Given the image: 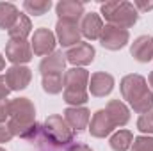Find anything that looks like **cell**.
Here are the masks:
<instances>
[{
    "label": "cell",
    "mask_w": 153,
    "mask_h": 151,
    "mask_svg": "<svg viewBox=\"0 0 153 151\" xmlns=\"http://www.w3.org/2000/svg\"><path fill=\"white\" fill-rule=\"evenodd\" d=\"M7 126L13 135H18L27 141H34L41 133V126L36 124V107L29 98L11 100Z\"/></svg>",
    "instance_id": "6da1fadb"
},
{
    "label": "cell",
    "mask_w": 153,
    "mask_h": 151,
    "mask_svg": "<svg viewBox=\"0 0 153 151\" xmlns=\"http://www.w3.org/2000/svg\"><path fill=\"white\" fill-rule=\"evenodd\" d=\"M121 96L128 101V105L137 114H146L153 110V91H150L146 78L141 75H126L123 76L121 84Z\"/></svg>",
    "instance_id": "7a4b0ae2"
},
{
    "label": "cell",
    "mask_w": 153,
    "mask_h": 151,
    "mask_svg": "<svg viewBox=\"0 0 153 151\" xmlns=\"http://www.w3.org/2000/svg\"><path fill=\"white\" fill-rule=\"evenodd\" d=\"M64 91L62 98L70 107H82L87 103V85H89V73L84 68H71L64 71Z\"/></svg>",
    "instance_id": "3957f363"
},
{
    "label": "cell",
    "mask_w": 153,
    "mask_h": 151,
    "mask_svg": "<svg viewBox=\"0 0 153 151\" xmlns=\"http://www.w3.org/2000/svg\"><path fill=\"white\" fill-rule=\"evenodd\" d=\"M102 16L105 18L107 25H116L121 29H130L137 23L139 20V11L134 7L132 2H125V0H114V2H105L100 7Z\"/></svg>",
    "instance_id": "277c9868"
},
{
    "label": "cell",
    "mask_w": 153,
    "mask_h": 151,
    "mask_svg": "<svg viewBox=\"0 0 153 151\" xmlns=\"http://www.w3.org/2000/svg\"><path fill=\"white\" fill-rule=\"evenodd\" d=\"M41 137L45 142H48L52 148H62L73 142V130L66 123L62 115H48L41 126Z\"/></svg>",
    "instance_id": "5b68a950"
},
{
    "label": "cell",
    "mask_w": 153,
    "mask_h": 151,
    "mask_svg": "<svg viewBox=\"0 0 153 151\" xmlns=\"http://www.w3.org/2000/svg\"><path fill=\"white\" fill-rule=\"evenodd\" d=\"M55 44H57V38L52 30L41 27L36 29L32 32V38H30V48H32V53L39 55V57H46L50 53L55 52Z\"/></svg>",
    "instance_id": "8992f818"
},
{
    "label": "cell",
    "mask_w": 153,
    "mask_h": 151,
    "mask_svg": "<svg viewBox=\"0 0 153 151\" xmlns=\"http://www.w3.org/2000/svg\"><path fill=\"white\" fill-rule=\"evenodd\" d=\"M114 128H117V124L107 109L96 110L91 119V124H89V132L96 139H105L107 135H111L114 132Z\"/></svg>",
    "instance_id": "52a82bcc"
},
{
    "label": "cell",
    "mask_w": 153,
    "mask_h": 151,
    "mask_svg": "<svg viewBox=\"0 0 153 151\" xmlns=\"http://www.w3.org/2000/svg\"><path fill=\"white\" fill-rule=\"evenodd\" d=\"M32 48L30 43L27 41H14L9 39V43L5 44V59L9 62H13V66H23L27 62L32 61Z\"/></svg>",
    "instance_id": "ba28073f"
},
{
    "label": "cell",
    "mask_w": 153,
    "mask_h": 151,
    "mask_svg": "<svg viewBox=\"0 0 153 151\" xmlns=\"http://www.w3.org/2000/svg\"><path fill=\"white\" fill-rule=\"evenodd\" d=\"M130 39V34L126 29H121V27H116V25H103V30H102V36H100V43L103 48L107 50H121Z\"/></svg>",
    "instance_id": "9c48e42d"
},
{
    "label": "cell",
    "mask_w": 153,
    "mask_h": 151,
    "mask_svg": "<svg viewBox=\"0 0 153 151\" xmlns=\"http://www.w3.org/2000/svg\"><path fill=\"white\" fill-rule=\"evenodd\" d=\"M80 27L78 23H70V21H62L59 20L55 25V38L59 41L61 46L64 48H71L80 43Z\"/></svg>",
    "instance_id": "30bf717a"
},
{
    "label": "cell",
    "mask_w": 153,
    "mask_h": 151,
    "mask_svg": "<svg viewBox=\"0 0 153 151\" xmlns=\"http://www.w3.org/2000/svg\"><path fill=\"white\" fill-rule=\"evenodd\" d=\"M64 55H66V61H68V62H71L75 68H78V66H87V64H91V62L94 61L96 52H94L93 44L80 41L78 44L71 46Z\"/></svg>",
    "instance_id": "8fae6325"
},
{
    "label": "cell",
    "mask_w": 153,
    "mask_h": 151,
    "mask_svg": "<svg viewBox=\"0 0 153 151\" xmlns=\"http://www.w3.org/2000/svg\"><path fill=\"white\" fill-rule=\"evenodd\" d=\"M5 82L11 91H23L32 80V71L27 66H11L5 70Z\"/></svg>",
    "instance_id": "7c38bea8"
},
{
    "label": "cell",
    "mask_w": 153,
    "mask_h": 151,
    "mask_svg": "<svg viewBox=\"0 0 153 151\" xmlns=\"http://www.w3.org/2000/svg\"><path fill=\"white\" fill-rule=\"evenodd\" d=\"M114 89V76L105 73V71H96L89 76V85L87 91L96 96V98H103L107 94H111Z\"/></svg>",
    "instance_id": "4fadbf2b"
},
{
    "label": "cell",
    "mask_w": 153,
    "mask_h": 151,
    "mask_svg": "<svg viewBox=\"0 0 153 151\" xmlns=\"http://www.w3.org/2000/svg\"><path fill=\"white\" fill-rule=\"evenodd\" d=\"M55 13L59 16V20L62 21H70V23H80L84 13V4L78 0H61L55 5Z\"/></svg>",
    "instance_id": "5bb4252c"
},
{
    "label": "cell",
    "mask_w": 153,
    "mask_h": 151,
    "mask_svg": "<svg viewBox=\"0 0 153 151\" xmlns=\"http://www.w3.org/2000/svg\"><path fill=\"white\" fill-rule=\"evenodd\" d=\"M80 27V34L85 39H100L102 36V30H103V21H102V16L96 14V13H85L78 23Z\"/></svg>",
    "instance_id": "9a60e30c"
},
{
    "label": "cell",
    "mask_w": 153,
    "mask_h": 151,
    "mask_svg": "<svg viewBox=\"0 0 153 151\" xmlns=\"http://www.w3.org/2000/svg\"><path fill=\"white\" fill-rule=\"evenodd\" d=\"M64 119H66V123L70 124V128L73 132H82L89 124L91 112L85 107H68L64 110Z\"/></svg>",
    "instance_id": "2e32d148"
},
{
    "label": "cell",
    "mask_w": 153,
    "mask_h": 151,
    "mask_svg": "<svg viewBox=\"0 0 153 151\" xmlns=\"http://www.w3.org/2000/svg\"><path fill=\"white\" fill-rule=\"evenodd\" d=\"M66 55L62 52H53L50 55H46L41 64H39V71L41 75H62L64 68H66Z\"/></svg>",
    "instance_id": "e0dca14e"
},
{
    "label": "cell",
    "mask_w": 153,
    "mask_h": 151,
    "mask_svg": "<svg viewBox=\"0 0 153 151\" xmlns=\"http://www.w3.org/2000/svg\"><path fill=\"white\" fill-rule=\"evenodd\" d=\"M130 53L139 62H150L153 59V38L152 36H139L132 43Z\"/></svg>",
    "instance_id": "ac0fdd59"
},
{
    "label": "cell",
    "mask_w": 153,
    "mask_h": 151,
    "mask_svg": "<svg viewBox=\"0 0 153 151\" xmlns=\"http://www.w3.org/2000/svg\"><path fill=\"white\" fill-rule=\"evenodd\" d=\"M9 38L14 39V41H27V38L32 34V23H30V18L27 14H22L18 16L16 23L7 30Z\"/></svg>",
    "instance_id": "d6986e66"
},
{
    "label": "cell",
    "mask_w": 153,
    "mask_h": 151,
    "mask_svg": "<svg viewBox=\"0 0 153 151\" xmlns=\"http://www.w3.org/2000/svg\"><path fill=\"white\" fill-rule=\"evenodd\" d=\"M20 16V11L11 2H0V29L9 30Z\"/></svg>",
    "instance_id": "ffe728a7"
},
{
    "label": "cell",
    "mask_w": 153,
    "mask_h": 151,
    "mask_svg": "<svg viewBox=\"0 0 153 151\" xmlns=\"http://www.w3.org/2000/svg\"><path fill=\"white\" fill-rule=\"evenodd\" d=\"M105 109H107V110L111 112V115L114 117V121H116L117 126H125V124L130 121V110H128V107H126L123 101H119V100H111Z\"/></svg>",
    "instance_id": "44dd1931"
},
{
    "label": "cell",
    "mask_w": 153,
    "mask_h": 151,
    "mask_svg": "<svg viewBox=\"0 0 153 151\" xmlns=\"http://www.w3.org/2000/svg\"><path fill=\"white\" fill-rule=\"evenodd\" d=\"M134 142V133L130 130H119L111 137L109 144L114 151H128Z\"/></svg>",
    "instance_id": "7402d4cb"
},
{
    "label": "cell",
    "mask_w": 153,
    "mask_h": 151,
    "mask_svg": "<svg viewBox=\"0 0 153 151\" xmlns=\"http://www.w3.org/2000/svg\"><path fill=\"white\" fill-rule=\"evenodd\" d=\"M64 75H45L43 76V89L48 94H59L64 91Z\"/></svg>",
    "instance_id": "603a6c76"
},
{
    "label": "cell",
    "mask_w": 153,
    "mask_h": 151,
    "mask_svg": "<svg viewBox=\"0 0 153 151\" xmlns=\"http://www.w3.org/2000/svg\"><path fill=\"white\" fill-rule=\"evenodd\" d=\"M50 7H52L50 0H25L23 2V9L34 16H43L45 13L50 11Z\"/></svg>",
    "instance_id": "cb8c5ba5"
},
{
    "label": "cell",
    "mask_w": 153,
    "mask_h": 151,
    "mask_svg": "<svg viewBox=\"0 0 153 151\" xmlns=\"http://www.w3.org/2000/svg\"><path fill=\"white\" fill-rule=\"evenodd\" d=\"M137 130L143 132V133L153 135V110L139 115V119H137Z\"/></svg>",
    "instance_id": "d4e9b609"
},
{
    "label": "cell",
    "mask_w": 153,
    "mask_h": 151,
    "mask_svg": "<svg viewBox=\"0 0 153 151\" xmlns=\"http://www.w3.org/2000/svg\"><path fill=\"white\" fill-rule=\"evenodd\" d=\"M132 151H153V137L150 135H139L134 139L132 146H130Z\"/></svg>",
    "instance_id": "484cf974"
},
{
    "label": "cell",
    "mask_w": 153,
    "mask_h": 151,
    "mask_svg": "<svg viewBox=\"0 0 153 151\" xmlns=\"http://www.w3.org/2000/svg\"><path fill=\"white\" fill-rule=\"evenodd\" d=\"M9 105H11V100L7 98L0 100V124L5 123V119H9Z\"/></svg>",
    "instance_id": "4316f807"
},
{
    "label": "cell",
    "mask_w": 153,
    "mask_h": 151,
    "mask_svg": "<svg viewBox=\"0 0 153 151\" xmlns=\"http://www.w3.org/2000/svg\"><path fill=\"white\" fill-rule=\"evenodd\" d=\"M13 137H14V135H13V132L9 130V126H7V124H0V144L9 142Z\"/></svg>",
    "instance_id": "83f0119b"
},
{
    "label": "cell",
    "mask_w": 153,
    "mask_h": 151,
    "mask_svg": "<svg viewBox=\"0 0 153 151\" xmlns=\"http://www.w3.org/2000/svg\"><path fill=\"white\" fill-rule=\"evenodd\" d=\"M134 7H135L137 11H143V13H146V11H152V9H153V0H152V2L135 0V2H134Z\"/></svg>",
    "instance_id": "f1b7e54d"
},
{
    "label": "cell",
    "mask_w": 153,
    "mask_h": 151,
    "mask_svg": "<svg viewBox=\"0 0 153 151\" xmlns=\"http://www.w3.org/2000/svg\"><path fill=\"white\" fill-rule=\"evenodd\" d=\"M11 93V89L7 87V82H5V76L0 75V100L2 98H7V94Z\"/></svg>",
    "instance_id": "f546056e"
},
{
    "label": "cell",
    "mask_w": 153,
    "mask_h": 151,
    "mask_svg": "<svg viewBox=\"0 0 153 151\" xmlns=\"http://www.w3.org/2000/svg\"><path fill=\"white\" fill-rule=\"evenodd\" d=\"M68 151H93L87 144H73V146H70Z\"/></svg>",
    "instance_id": "4dcf8cb0"
},
{
    "label": "cell",
    "mask_w": 153,
    "mask_h": 151,
    "mask_svg": "<svg viewBox=\"0 0 153 151\" xmlns=\"http://www.w3.org/2000/svg\"><path fill=\"white\" fill-rule=\"evenodd\" d=\"M4 68H5V59H4L2 53H0V71H4Z\"/></svg>",
    "instance_id": "1f68e13d"
},
{
    "label": "cell",
    "mask_w": 153,
    "mask_h": 151,
    "mask_svg": "<svg viewBox=\"0 0 153 151\" xmlns=\"http://www.w3.org/2000/svg\"><path fill=\"white\" fill-rule=\"evenodd\" d=\"M148 82H150V85H152V89H153V71L150 73V76H148Z\"/></svg>",
    "instance_id": "d6a6232c"
},
{
    "label": "cell",
    "mask_w": 153,
    "mask_h": 151,
    "mask_svg": "<svg viewBox=\"0 0 153 151\" xmlns=\"http://www.w3.org/2000/svg\"><path fill=\"white\" fill-rule=\"evenodd\" d=\"M0 151H5V150H2V148H0Z\"/></svg>",
    "instance_id": "836d02e7"
}]
</instances>
